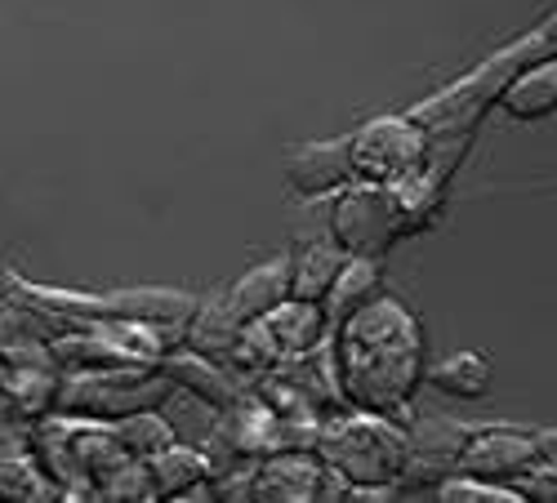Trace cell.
<instances>
[{
	"label": "cell",
	"instance_id": "obj_27",
	"mask_svg": "<svg viewBox=\"0 0 557 503\" xmlns=\"http://www.w3.org/2000/svg\"><path fill=\"white\" fill-rule=\"evenodd\" d=\"M0 415H10V401H5V388H0Z\"/></svg>",
	"mask_w": 557,
	"mask_h": 503
},
{
	"label": "cell",
	"instance_id": "obj_6",
	"mask_svg": "<svg viewBox=\"0 0 557 503\" xmlns=\"http://www.w3.org/2000/svg\"><path fill=\"white\" fill-rule=\"evenodd\" d=\"M326 237L352 254V259H380L401 241V210L388 183L352 178L339 192H331V214H326Z\"/></svg>",
	"mask_w": 557,
	"mask_h": 503
},
{
	"label": "cell",
	"instance_id": "obj_17",
	"mask_svg": "<svg viewBox=\"0 0 557 503\" xmlns=\"http://www.w3.org/2000/svg\"><path fill=\"white\" fill-rule=\"evenodd\" d=\"M290 294V259H268L250 272H242L237 281L227 286V303L242 312V322H255V316H263L268 307H276Z\"/></svg>",
	"mask_w": 557,
	"mask_h": 503
},
{
	"label": "cell",
	"instance_id": "obj_25",
	"mask_svg": "<svg viewBox=\"0 0 557 503\" xmlns=\"http://www.w3.org/2000/svg\"><path fill=\"white\" fill-rule=\"evenodd\" d=\"M89 499H138V503H152L157 490H152V477H148L144 460H121L116 468H108L95 481V494H89Z\"/></svg>",
	"mask_w": 557,
	"mask_h": 503
},
{
	"label": "cell",
	"instance_id": "obj_1",
	"mask_svg": "<svg viewBox=\"0 0 557 503\" xmlns=\"http://www.w3.org/2000/svg\"><path fill=\"white\" fill-rule=\"evenodd\" d=\"M344 401L375 415H406L424 383V326L397 294H375L331 330Z\"/></svg>",
	"mask_w": 557,
	"mask_h": 503
},
{
	"label": "cell",
	"instance_id": "obj_7",
	"mask_svg": "<svg viewBox=\"0 0 557 503\" xmlns=\"http://www.w3.org/2000/svg\"><path fill=\"white\" fill-rule=\"evenodd\" d=\"M535 464H557V432L553 428H518V424H473L469 441L459 450L455 473H469L482 481L513 486Z\"/></svg>",
	"mask_w": 557,
	"mask_h": 503
},
{
	"label": "cell",
	"instance_id": "obj_8",
	"mask_svg": "<svg viewBox=\"0 0 557 503\" xmlns=\"http://www.w3.org/2000/svg\"><path fill=\"white\" fill-rule=\"evenodd\" d=\"M352 178L397 183L401 174L424 165V129L410 116H375L348 134Z\"/></svg>",
	"mask_w": 557,
	"mask_h": 503
},
{
	"label": "cell",
	"instance_id": "obj_5",
	"mask_svg": "<svg viewBox=\"0 0 557 503\" xmlns=\"http://www.w3.org/2000/svg\"><path fill=\"white\" fill-rule=\"evenodd\" d=\"M326 335H331V326H326V316H321V307L286 294L276 307H268L263 316L246 322L237 348L227 352V365H232V370H237V375L246 379V388H250L255 375L272 370V365L286 361V356H299V352L317 348Z\"/></svg>",
	"mask_w": 557,
	"mask_h": 503
},
{
	"label": "cell",
	"instance_id": "obj_14",
	"mask_svg": "<svg viewBox=\"0 0 557 503\" xmlns=\"http://www.w3.org/2000/svg\"><path fill=\"white\" fill-rule=\"evenodd\" d=\"M499 108L513 121L553 116V108H557V54L553 59H535L522 72H513V80L499 89Z\"/></svg>",
	"mask_w": 557,
	"mask_h": 503
},
{
	"label": "cell",
	"instance_id": "obj_18",
	"mask_svg": "<svg viewBox=\"0 0 557 503\" xmlns=\"http://www.w3.org/2000/svg\"><path fill=\"white\" fill-rule=\"evenodd\" d=\"M290 259V299H304V303H321V294L331 290L335 272L344 267V250L331 241V237H317V241H304Z\"/></svg>",
	"mask_w": 557,
	"mask_h": 503
},
{
	"label": "cell",
	"instance_id": "obj_10",
	"mask_svg": "<svg viewBox=\"0 0 557 503\" xmlns=\"http://www.w3.org/2000/svg\"><path fill=\"white\" fill-rule=\"evenodd\" d=\"M157 370L174 383V388H188V392H197V397H206V401H214L219 410L223 405H232L242 392H246V379L232 370L227 361H219V356H206V352H197V348H188V343H170L165 352H161V361H157Z\"/></svg>",
	"mask_w": 557,
	"mask_h": 503
},
{
	"label": "cell",
	"instance_id": "obj_26",
	"mask_svg": "<svg viewBox=\"0 0 557 503\" xmlns=\"http://www.w3.org/2000/svg\"><path fill=\"white\" fill-rule=\"evenodd\" d=\"M513 490L522 494V503H527V499L553 503V499H557V464H535L531 473H522V477L513 481Z\"/></svg>",
	"mask_w": 557,
	"mask_h": 503
},
{
	"label": "cell",
	"instance_id": "obj_24",
	"mask_svg": "<svg viewBox=\"0 0 557 503\" xmlns=\"http://www.w3.org/2000/svg\"><path fill=\"white\" fill-rule=\"evenodd\" d=\"M433 499L446 503H522V494L513 486H499V481H482L469 473H450L433 486Z\"/></svg>",
	"mask_w": 557,
	"mask_h": 503
},
{
	"label": "cell",
	"instance_id": "obj_9",
	"mask_svg": "<svg viewBox=\"0 0 557 503\" xmlns=\"http://www.w3.org/2000/svg\"><path fill=\"white\" fill-rule=\"evenodd\" d=\"M469 428H473V424L442 419V415L406 428V468H401V477H397L401 499H406V494H420V490L433 494V486L455 473L459 450H463V441H469Z\"/></svg>",
	"mask_w": 557,
	"mask_h": 503
},
{
	"label": "cell",
	"instance_id": "obj_15",
	"mask_svg": "<svg viewBox=\"0 0 557 503\" xmlns=\"http://www.w3.org/2000/svg\"><path fill=\"white\" fill-rule=\"evenodd\" d=\"M384 263L380 259H344V267L335 272V281H331V290L326 294H321V316H326V326L335 330L339 322H344V316H352L361 303H370V299H375L384 286Z\"/></svg>",
	"mask_w": 557,
	"mask_h": 503
},
{
	"label": "cell",
	"instance_id": "obj_19",
	"mask_svg": "<svg viewBox=\"0 0 557 503\" xmlns=\"http://www.w3.org/2000/svg\"><path fill=\"white\" fill-rule=\"evenodd\" d=\"M144 468H148V477H152L157 499H174V494H183L188 486H197V481L210 477L206 450H201V445H188V441L161 445L157 454H148V460H144Z\"/></svg>",
	"mask_w": 557,
	"mask_h": 503
},
{
	"label": "cell",
	"instance_id": "obj_22",
	"mask_svg": "<svg viewBox=\"0 0 557 503\" xmlns=\"http://www.w3.org/2000/svg\"><path fill=\"white\" fill-rule=\"evenodd\" d=\"M0 499L45 503V499H59V486L36 464L32 450H18V454H5V460H0Z\"/></svg>",
	"mask_w": 557,
	"mask_h": 503
},
{
	"label": "cell",
	"instance_id": "obj_4",
	"mask_svg": "<svg viewBox=\"0 0 557 503\" xmlns=\"http://www.w3.org/2000/svg\"><path fill=\"white\" fill-rule=\"evenodd\" d=\"M170 379L157 365H89V370H59L54 410L85 419H121L129 410H148L165 397Z\"/></svg>",
	"mask_w": 557,
	"mask_h": 503
},
{
	"label": "cell",
	"instance_id": "obj_13",
	"mask_svg": "<svg viewBox=\"0 0 557 503\" xmlns=\"http://www.w3.org/2000/svg\"><path fill=\"white\" fill-rule=\"evenodd\" d=\"M242 330H246L242 312L227 303V294H214V299H197V307L188 312V322H183V343L206 352V356L227 361V352L237 348Z\"/></svg>",
	"mask_w": 557,
	"mask_h": 503
},
{
	"label": "cell",
	"instance_id": "obj_20",
	"mask_svg": "<svg viewBox=\"0 0 557 503\" xmlns=\"http://www.w3.org/2000/svg\"><path fill=\"white\" fill-rule=\"evenodd\" d=\"M157 410L165 415L174 441H188V445H206L214 437V428H219V415H223L214 401H206V397H197L188 388H174V383L165 388V397L157 401Z\"/></svg>",
	"mask_w": 557,
	"mask_h": 503
},
{
	"label": "cell",
	"instance_id": "obj_12",
	"mask_svg": "<svg viewBox=\"0 0 557 503\" xmlns=\"http://www.w3.org/2000/svg\"><path fill=\"white\" fill-rule=\"evenodd\" d=\"M286 183L317 201V197H331L339 192L344 183H352V161H348V139H317V143H304L286 156Z\"/></svg>",
	"mask_w": 557,
	"mask_h": 503
},
{
	"label": "cell",
	"instance_id": "obj_23",
	"mask_svg": "<svg viewBox=\"0 0 557 503\" xmlns=\"http://www.w3.org/2000/svg\"><path fill=\"white\" fill-rule=\"evenodd\" d=\"M108 428H112V437L121 441V450L134 454V460H148V454H157L161 445L174 441V432H170V424H165V415H161L157 405H148V410H129V415L112 419Z\"/></svg>",
	"mask_w": 557,
	"mask_h": 503
},
{
	"label": "cell",
	"instance_id": "obj_11",
	"mask_svg": "<svg viewBox=\"0 0 557 503\" xmlns=\"http://www.w3.org/2000/svg\"><path fill=\"white\" fill-rule=\"evenodd\" d=\"M321 473H326V464H321L312 450L263 454L255 468L250 503H312V499H321Z\"/></svg>",
	"mask_w": 557,
	"mask_h": 503
},
{
	"label": "cell",
	"instance_id": "obj_28",
	"mask_svg": "<svg viewBox=\"0 0 557 503\" xmlns=\"http://www.w3.org/2000/svg\"><path fill=\"white\" fill-rule=\"evenodd\" d=\"M0 294H5V290H0Z\"/></svg>",
	"mask_w": 557,
	"mask_h": 503
},
{
	"label": "cell",
	"instance_id": "obj_21",
	"mask_svg": "<svg viewBox=\"0 0 557 503\" xmlns=\"http://www.w3.org/2000/svg\"><path fill=\"white\" fill-rule=\"evenodd\" d=\"M429 379H433L437 392H446V397L478 401V397H486V388H491V356L478 352V348H469V352H450L442 365H433V375H429Z\"/></svg>",
	"mask_w": 557,
	"mask_h": 503
},
{
	"label": "cell",
	"instance_id": "obj_16",
	"mask_svg": "<svg viewBox=\"0 0 557 503\" xmlns=\"http://www.w3.org/2000/svg\"><path fill=\"white\" fill-rule=\"evenodd\" d=\"M393 197H397V210H401V237H414V232H429V227L437 223L442 205H446V188L450 183L429 174L424 165L401 174L397 183H388Z\"/></svg>",
	"mask_w": 557,
	"mask_h": 503
},
{
	"label": "cell",
	"instance_id": "obj_2",
	"mask_svg": "<svg viewBox=\"0 0 557 503\" xmlns=\"http://www.w3.org/2000/svg\"><path fill=\"white\" fill-rule=\"evenodd\" d=\"M553 32H557V23H553V14H544L540 27H531L513 45H504V50H495L491 59H482L473 72H463L455 85L437 89L433 99L414 103L406 116L420 125L424 134H478L482 116L499 103V89L513 80V72H522L535 59H553L557 54V36Z\"/></svg>",
	"mask_w": 557,
	"mask_h": 503
},
{
	"label": "cell",
	"instance_id": "obj_3",
	"mask_svg": "<svg viewBox=\"0 0 557 503\" xmlns=\"http://www.w3.org/2000/svg\"><path fill=\"white\" fill-rule=\"evenodd\" d=\"M312 454L326 468H335L348 490L357 486H397L406 468V428L393 415H375V410H331L321 415Z\"/></svg>",
	"mask_w": 557,
	"mask_h": 503
}]
</instances>
